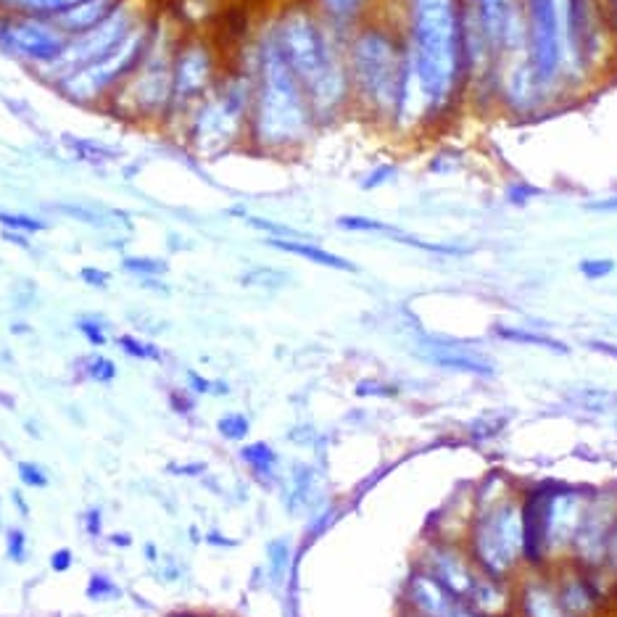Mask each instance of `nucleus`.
Returning <instances> with one entry per match:
<instances>
[{
  "mask_svg": "<svg viewBox=\"0 0 617 617\" xmlns=\"http://www.w3.org/2000/svg\"><path fill=\"white\" fill-rule=\"evenodd\" d=\"M251 119V77L240 61L227 64L219 82L204 101L190 111L177 143L201 159H217L238 148H248Z\"/></svg>",
  "mask_w": 617,
  "mask_h": 617,
  "instance_id": "nucleus-6",
  "label": "nucleus"
},
{
  "mask_svg": "<svg viewBox=\"0 0 617 617\" xmlns=\"http://www.w3.org/2000/svg\"><path fill=\"white\" fill-rule=\"evenodd\" d=\"M407 61L430 127L451 119L467 103L465 3L462 0H399L396 14Z\"/></svg>",
  "mask_w": 617,
  "mask_h": 617,
  "instance_id": "nucleus-2",
  "label": "nucleus"
},
{
  "mask_svg": "<svg viewBox=\"0 0 617 617\" xmlns=\"http://www.w3.org/2000/svg\"><path fill=\"white\" fill-rule=\"evenodd\" d=\"M114 544H119V546H130V536H117V538H114Z\"/></svg>",
  "mask_w": 617,
  "mask_h": 617,
  "instance_id": "nucleus-61",
  "label": "nucleus"
},
{
  "mask_svg": "<svg viewBox=\"0 0 617 617\" xmlns=\"http://www.w3.org/2000/svg\"><path fill=\"white\" fill-rule=\"evenodd\" d=\"M520 610L523 617H570L559 602L557 588L544 581H528L520 591Z\"/></svg>",
  "mask_w": 617,
  "mask_h": 617,
  "instance_id": "nucleus-25",
  "label": "nucleus"
},
{
  "mask_svg": "<svg viewBox=\"0 0 617 617\" xmlns=\"http://www.w3.org/2000/svg\"><path fill=\"white\" fill-rule=\"evenodd\" d=\"M312 8L320 14L322 22L338 37L351 35L364 22L380 14V0H309Z\"/></svg>",
  "mask_w": 617,
  "mask_h": 617,
  "instance_id": "nucleus-20",
  "label": "nucleus"
},
{
  "mask_svg": "<svg viewBox=\"0 0 617 617\" xmlns=\"http://www.w3.org/2000/svg\"><path fill=\"white\" fill-rule=\"evenodd\" d=\"M354 117L388 132L407 72V48L393 14L372 16L346 37Z\"/></svg>",
  "mask_w": 617,
  "mask_h": 617,
  "instance_id": "nucleus-4",
  "label": "nucleus"
},
{
  "mask_svg": "<svg viewBox=\"0 0 617 617\" xmlns=\"http://www.w3.org/2000/svg\"><path fill=\"white\" fill-rule=\"evenodd\" d=\"M153 11H156V8H151L148 0H124L122 6H119L106 22L98 24L95 30L85 32V35L69 37V45H66V51L61 53V59L56 61L48 72L40 74L37 82H43L45 88H53L66 74L77 72L82 66L109 56L114 48H119V45L127 40V35H130L138 24L146 22Z\"/></svg>",
  "mask_w": 617,
  "mask_h": 617,
  "instance_id": "nucleus-12",
  "label": "nucleus"
},
{
  "mask_svg": "<svg viewBox=\"0 0 617 617\" xmlns=\"http://www.w3.org/2000/svg\"><path fill=\"white\" fill-rule=\"evenodd\" d=\"M422 570H428L457 602L459 599H467L472 583L478 578V573L472 570L470 562H467L457 549H451V546L446 544L430 546L428 552H425V567H422Z\"/></svg>",
  "mask_w": 617,
  "mask_h": 617,
  "instance_id": "nucleus-18",
  "label": "nucleus"
},
{
  "mask_svg": "<svg viewBox=\"0 0 617 617\" xmlns=\"http://www.w3.org/2000/svg\"><path fill=\"white\" fill-rule=\"evenodd\" d=\"M0 225H3V230H14L22 235H37L48 227L43 219L24 214V211H0Z\"/></svg>",
  "mask_w": 617,
  "mask_h": 617,
  "instance_id": "nucleus-36",
  "label": "nucleus"
},
{
  "mask_svg": "<svg viewBox=\"0 0 617 617\" xmlns=\"http://www.w3.org/2000/svg\"><path fill=\"white\" fill-rule=\"evenodd\" d=\"M248 225L256 227L259 233H267L269 238H304L301 233H296L293 227L280 225V222H272V219H262V217H248Z\"/></svg>",
  "mask_w": 617,
  "mask_h": 617,
  "instance_id": "nucleus-43",
  "label": "nucleus"
},
{
  "mask_svg": "<svg viewBox=\"0 0 617 617\" xmlns=\"http://www.w3.org/2000/svg\"><path fill=\"white\" fill-rule=\"evenodd\" d=\"M422 356L441 370L475 375V378H494L496 375L494 359H488L483 351L470 349L459 341H425Z\"/></svg>",
  "mask_w": 617,
  "mask_h": 617,
  "instance_id": "nucleus-19",
  "label": "nucleus"
},
{
  "mask_svg": "<svg viewBox=\"0 0 617 617\" xmlns=\"http://www.w3.org/2000/svg\"><path fill=\"white\" fill-rule=\"evenodd\" d=\"M177 19L156 11L153 14L151 35L140 64L127 77L119 93L106 106V117L117 119L140 130H159L167 122L169 101H172V59L182 37Z\"/></svg>",
  "mask_w": 617,
  "mask_h": 617,
  "instance_id": "nucleus-5",
  "label": "nucleus"
},
{
  "mask_svg": "<svg viewBox=\"0 0 617 617\" xmlns=\"http://www.w3.org/2000/svg\"><path fill=\"white\" fill-rule=\"evenodd\" d=\"M335 225L346 230V233H364V235H385V238H393L399 227L385 225L380 219L372 217H359V214H346V217H338Z\"/></svg>",
  "mask_w": 617,
  "mask_h": 617,
  "instance_id": "nucleus-32",
  "label": "nucleus"
},
{
  "mask_svg": "<svg viewBox=\"0 0 617 617\" xmlns=\"http://www.w3.org/2000/svg\"><path fill=\"white\" fill-rule=\"evenodd\" d=\"M80 280L85 285H90V288H106L111 280L109 272H103V269L98 267H82L80 269Z\"/></svg>",
  "mask_w": 617,
  "mask_h": 617,
  "instance_id": "nucleus-50",
  "label": "nucleus"
},
{
  "mask_svg": "<svg viewBox=\"0 0 617 617\" xmlns=\"http://www.w3.org/2000/svg\"><path fill=\"white\" fill-rule=\"evenodd\" d=\"M69 567H72V552H69V549H59V552H53V557H51L53 573H66Z\"/></svg>",
  "mask_w": 617,
  "mask_h": 617,
  "instance_id": "nucleus-52",
  "label": "nucleus"
},
{
  "mask_svg": "<svg viewBox=\"0 0 617 617\" xmlns=\"http://www.w3.org/2000/svg\"><path fill=\"white\" fill-rule=\"evenodd\" d=\"M578 272H581L586 280H604L615 272V262L612 259H583L578 264Z\"/></svg>",
  "mask_w": 617,
  "mask_h": 617,
  "instance_id": "nucleus-44",
  "label": "nucleus"
},
{
  "mask_svg": "<svg viewBox=\"0 0 617 617\" xmlns=\"http://www.w3.org/2000/svg\"><path fill=\"white\" fill-rule=\"evenodd\" d=\"M525 56L554 98H565V27L562 0H523Z\"/></svg>",
  "mask_w": 617,
  "mask_h": 617,
  "instance_id": "nucleus-11",
  "label": "nucleus"
},
{
  "mask_svg": "<svg viewBox=\"0 0 617 617\" xmlns=\"http://www.w3.org/2000/svg\"><path fill=\"white\" fill-rule=\"evenodd\" d=\"M16 470H19V478H22L24 486H30V488L48 486V475H45V472L40 470L37 465H32V462H19V465H16Z\"/></svg>",
  "mask_w": 617,
  "mask_h": 617,
  "instance_id": "nucleus-47",
  "label": "nucleus"
},
{
  "mask_svg": "<svg viewBox=\"0 0 617 617\" xmlns=\"http://www.w3.org/2000/svg\"><path fill=\"white\" fill-rule=\"evenodd\" d=\"M153 14H156V11H153ZM153 14L148 16L146 22L138 24V27L127 35V40H124L119 48H114L109 56H103V59L82 66L77 72L61 77L51 88L53 93L59 95L61 101L77 106V109L106 111L111 98L119 93V88H122L127 77L135 72V66L140 64V56L146 51L148 35H151Z\"/></svg>",
  "mask_w": 617,
  "mask_h": 617,
  "instance_id": "nucleus-8",
  "label": "nucleus"
},
{
  "mask_svg": "<svg viewBox=\"0 0 617 617\" xmlns=\"http://www.w3.org/2000/svg\"><path fill=\"white\" fill-rule=\"evenodd\" d=\"M586 346L591 351H596V354H604V356H610V359H617V343H610V341H588Z\"/></svg>",
  "mask_w": 617,
  "mask_h": 617,
  "instance_id": "nucleus-54",
  "label": "nucleus"
},
{
  "mask_svg": "<svg viewBox=\"0 0 617 617\" xmlns=\"http://www.w3.org/2000/svg\"><path fill=\"white\" fill-rule=\"evenodd\" d=\"M267 19L285 61L309 98L320 130L351 117L354 93L346 40L322 22L309 0H283Z\"/></svg>",
  "mask_w": 617,
  "mask_h": 617,
  "instance_id": "nucleus-3",
  "label": "nucleus"
},
{
  "mask_svg": "<svg viewBox=\"0 0 617 617\" xmlns=\"http://www.w3.org/2000/svg\"><path fill=\"white\" fill-rule=\"evenodd\" d=\"M267 246L283 251V254L298 256V259H306V262L320 264V267L335 269V272H356V264L343 259V256L327 251V248L317 246V243H309L304 238H267Z\"/></svg>",
  "mask_w": 617,
  "mask_h": 617,
  "instance_id": "nucleus-23",
  "label": "nucleus"
},
{
  "mask_svg": "<svg viewBox=\"0 0 617 617\" xmlns=\"http://www.w3.org/2000/svg\"><path fill=\"white\" fill-rule=\"evenodd\" d=\"M607 11L602 0H562L565 27V90L575 95L594 82L607 48Z\"/></svg>",
  "mask_w": 617,
  "mask_h": 617,
  "instance_id": "nucleus-10",
  "label": "nucleus"
},
{
  "mask_svg": "<svg viewBox=\"0 0 617 617\" xmlns=\"http://www.w3.org/2000/svg\"><path fill=\"white\" fill-rule=\"evenodd\" d=\"M288 565H291V544L285 538H277L269 544V581H283Z\"/></svg>",
  "mask_w": 617,
  "mask_h": 617,
  "instance_id": "nucleus-38",
  "label": "nucleus"
},
{
  "mask_svg": "<svg viewBox=\"0 0 617 617\" xmlns=\"http://www.w3.org/2000/svg\"><path fill=\"white\" fill-rule=\"evenodd\" d=\"M77 330L88 338L90 346H106L109 343V325L98 317H80Z\"/></svg>",
  "mask_w": 617,
  "mask_h": 617,
  "instance_id": "nucleus-41",
  "label": "nucleus"
},
{
  "mask_svg": "<svg viewBox=\"0 0 617 617\" xmlns=\"http://www.w3.org/2000/svg\"><path fill=\"white\" fill-rule=\"evenodd\" d=\"M225 69V51L214 37L206 32H182L172 59V101L167 122L161 127L164 135L177 140L190 111L211 93Z\"/></svg>",
  "mask_w": 617,
  "mask_h": 617,
  "instance_id": "nucleus-7",
  "label": "nucleus"
},
{
  "mask_svg": "<svg viewBox=\"0 0 617 617\" xmlns=\"http://www.w3.org/2000/svg\"><path fill=\"white\" fill-rule=\"evenodd\" d=\"M122 3L124 0H85L80 6L69 8L61 16H56V22H59V27L69 37L85 35V32L95 30L98 24L106 22Z\"/></svg>",
  "mask_w": 617,
  "mask_h": 617,
  "instance_id": "nucleus-22",
  "label": "nucleus"
},
{
  "mask_svg": "<svg viewBox=\"0 0 617 617\" xmlns=\"http://www.w3.org/2000/svg\"><path fill=\"white\" fill-rule=\"evenodd\" d=\"M217 430L219 436L227 438V441H243V438L248 436V430H251V422H248L246 414L230 412L225 414V417H219Z\"/></svg>",
  "mask_w": 617,
  "mask_h": 617,
  "instance_id": "nucleus-40",
  "label": "nucleus"
},
{
  "mask_svg": "<svg viewBox=\"0 0 617 617\" xmlns=\"http://www.w3.org/2000/svg\"><path fill=\"white\" fill-rule=\"evenodd\" d=\"M61 146H64V151L69 153L74 161H82V164H88V167H111V164L122 161L124 156V153L111 146V143H103V140L95 138H80V135H64Z\"/></svg>",
  "mask_w": 617,
  "mask_h": 617,
  "instance_id": "nucleus-24",
  "label": "nucleus"
},
{
  "mask_svg": "<svg viewBox=\"0 0 617 617\" xmlns=\"http://www.w3.org/2000/svg\"><path fill=\"white\" fill-rule=\"evenodd\" d=\"M588 211H599V214H615L617 211V196H607V198H599V201H591V204H586Z\"/></svg>",
  "mask_w": 617,
  "mask_h": 617,
  "instance_id": "nucleus-53",
  "label": "nucleus"
},
{
  "mask_svg": "<svg viewBox=\"0 0 617 617\" xmlns=\"http://www.w3.org/2000/svg\"><path fill=\"white\" fill-rule=\"evenodd\" d=\"M407 599L422 617H446L457 607V599L428 570H412L407 578Z\"/></svg>",
  "mask_w": 617,
  "mask_h": 617,
  "instance_id": "nucleus-21",
  "label": "nucleus"
},
{
  "mask_svg": "<svg viewBox=\"0 0 617 617\" xmlns=\"http://www.w3.org/2000/svg\"><path fill=\"white\" fill-rule=\"evenodd\" d=\"M243 459L254 467L256 475H272V472H275L277 454L267 443H251V446H246V449H243Z\"/></svg>",
  "mask_w": 617,
  "mask_h": 617,
  "instance_id": "nucleus-37",
  "label": "nucleus"
},
{
  "mask_svg": "<svg viewBox=\"0 0 617 617\" xmlns=\"http://www.w3.org/2000/svg\"><path fill=\"white\" fill-rule=\"evenodd\" d=\"M240 64L251 77L248 148L267 159H293L312 146L320 124L301 82L285 61L277 37L264 19L246 40Z\"/></svg>",
  "mask_w": 617,
  "mask_h": 617,
  "instance_id": "nucleus-1",
  "label": "nucleus"
},
{
  "mask_svg": "<svg viewBox=\"0 0 617 617\" xmlns=\"http://www.w3.org/2000/svg\"><path fill=\"white\" fill-rule=\"evenodd\" d=\"M554 98L546 85L538 80V74L533 72L528 56H512L501 66L499 80V106L507 111L509 117L515 119H536L538 114H544L554 106Z\"/></svg>",
  "mask_w": 617,
  "mask_h": 617,
  "instance_id": "nucleus-15",
  "label": "nucleus"
},
{
  "mask_svg": "<svg viewBox=\"0 0 617 617\" xmlns=\"http://www.w3.org/2000/svg\"><path fill=\"white\" fill-rule=\"evenodd\" d=\"M588 496L578 488L567 486H552L546 491V512H544V528H546V549L549 554L562 552L573 544L575 530L581 525L583 515H586Z\"/></svg>",
  "mask_w": 617,
  "mask_h": 617,
  "instance_id": "nucleus-16",
  "label": "nucleus"
},
{
  "mask_svg": "<svg viewBox=\"0 0 617 617\" xmlns=\"http://www.w3.org/2000/svg\"><path fill=\"white\" fill-rule=\"evenodd\" d=\"M117 346L122 349V354H127L130 359H138V362H161V359H164V354H161L156 343L143 341L138 335H119Z\"/></svg>",
  "mask_w": 617,
  "mask_h": 617,
  "instance_id": "nucleus-35",
  "label": "nucleus"
},
{
  "mask_svg": "<svg viewBox=\"0 0 617 617\" xmlns=\"http://www.w3.org/2000/svg\"><path fill=\"white\" fill-rule=\"evenodd\" d=\"M604 11H607V19L617 27V0H604Z\"/></svg>",
  "mask_w": 617,
  "mask_h": 617,
  "instance_id": "nucleus-59",
  "label": "nucleus"
},
{
  "mask_svg": "<svg viewBox=\"0 0 617 617\" xmlns=\"http://www.w3.org/2000/svg\"><path fill=\"white\" fill-rule=\"evenodd\" d=\"M523 512L520 504L499 499H478V512L470 528V554L480 573L504 581L523 559Z\"/></svg>",
  "mask_w": 617,
  "mask_h": 617,
  "instance_id": "nucleus-9",
  "label": "nucleus"
},
{
  "mask_svg": "<svg viewBox=\"0 0 617 617\" xmlns=\"http://www.w3.org/2000/svg\"><path fill=\"white\" fill-rule=\"evenodd\" d=\"M607 559H610L612 565L617 567V520H615V525H612V533H610V546H607Z\"/></svg>",
  "mask_w": 617,
  "mask_h": 617,
  "instance_id": "nucleus-56",
  "label": "nucleus"
},
{
  "mask_svg": "<svg viewBox=\"0 0 617 617\" xmlns=\"http://www.w3.org/2000/svg\"><path fill=\"white\" fill-rule=\"evenodd\" d=\"M288 283V275L280 269H251L243 275V285H256V288H280Z\"/></svg>",
  "mask_w": 617,
  "mask_h": 617,
  "instance_id": "nucleus-42",
  "label": "nucleus"
},
{
  "mask_svg": "<svg viewBox=\"0 0 617 617\" xmlns=\"http://www.w3.org/2000/svg\"><path fill=\"white\" fill-rule=\"evenodd\" d=\"M501 61L525 53L523 0H462Z\"/></svg>",
  "mask_w": 617,
  "mask_h": 617,
  "instance_id": "nucleus-14",
  "label": "nucleus"
},
{
  "mask_svg": "<svg viewBox=\"0 0 617 617\" xmlns=\"http://www.w3.org/2000/svg\"><path fill=\"white\" fill-rule=\"evenodd\" d=\"M391 240L404 243V246L417 248V251H425V254H436V256H467L470 254V248L451 246V243H436V240H422V238H417V235L404 233V230H396V235H393Z\"/></svg>",
  "mask_w": 617,
  "mask_h": 617,
  "instance_id": "nucleus-33",
  "label": "nucleus"
},
{
  "mask_svg": "<svg viewBox=\"0 0 617 617\" xmlns=\"http://www.w3.org/2000/svg\"><path fill=\"white\" fill-rule=\"evenodd\" d=\"M122 269L127 275H135L140 280H156L167 275V262H161L156 256H124Z\"/></svg>",
  "mask_w": 617,
  "mask_h": 617,
  "instance_id": "nucleus-34",
  "label": "nucleus"
},
{
  "mask_svg": "<svg viewBox=\"0 0 617 617\" xmlns=\"http://www.w3.org/2000/svg\"><path fill=\"white\" fill-rule=\"evenodd\" d=\"M567 401L583 412L607 414L617 407V393L607 391V388H594V385H581V388L567 391Z\"/></svg>",
  "mask_w": 617,
  "mask_h": 617,
  "instance_id": "nucleus-30",
  "label": "nucleus"
},
{
  "mask_svg": "<svg viewBox=\"0 0 617 617\" xmlns=\"http://www.w3.org/2000/svg\"><path fill=\"white\" fill-rule=\"evenodd\" d=\"M3 238H6L8 243H16V246L30 248V240H27V235H22V233H14V230H3Z\"/></svg>",
  "mask_w": 617,
  "mask_h": 617,
  "instance_id": "nucleus-57",
  "label": "nucleus"
},
{
  "mask_svg": "<svg viewBox=\"0 0 617 617\" xmlns=\"http://www.w3.org/2000/svg\"><path fill=\"white\" fill-rule=\"evenodd\" d=\"M82 370H85V375H88L90 380H95V383H114V378H117V364L111 362L109 356H101V354H93L88 356L85 362H82Z\"/></svg>",
  "mask_w": 617,
  "mask_h": 617,
  "instance_id": "nucleus-39",
  "label": "nucleus"
},
{
  "mask_svg": "<svg viewBox=\"0 0 617 617\" xmlns=\"http://www.w3.org/2000/svg\"><path fill=\"white\" fill-rule=\"evenodd\" d=\"M6 546H8V557L14 559V562H24V559H27V536H24V530L19 528L8 530Z\"/></svg>",
  "mask_w": 617,
  "mask_h": 617,
  "instance_id": "nucleus-48",
  "label": "nucleus"
},
{
  "mask_svg": "<svg viewBox=\"0 0 617 617\" xmlns=\"http://www.w3.org/2000/svg\"><path fill=\"white\" fill-rule=\"evenodd\" d=\"M61 214H66V217L77 219V222H85V225H93V227H106V219H103L101 211H93V209H85V206H72V204H64L59 206Z\"/></svg>",
  "mask_w": 617,
  "mask_h": 617,
  "instance_id": "nucleus-45",
  "label": "nucleus"
},
{
  "mask_svg": "<svg viewBox=\"0 0 617 617\" xmlns=\"http://www.w3.org/2000/svg\"><path fill=\"white\" fill-rule=\"evenodd\" d=\"M85 0H0V11H14V14H35L56 19L69 8L80 6Z\"/></svg>",
  "mask_w": 617,
  "mask_h": 617,
  "instance_id": "nucleus-31",
  "label": "nucleus"
},
{
  "mask_svg": "<svg viewBox=\"0 0 617 617\" xmlns=\"http://www.w3.org/2000/svg\"><path fill=\"white\" fill-rule=\"evenodd\" d=\"M467 602L475 607V612L480 615H501V612L509 607V596L501 586V581L496 578H488V575L480 573L472 583L470 594H467Z\"/></svg>",
  "mask_w": 617,
  "mask_h": 617,
  "instance_id": "nucleus-26",
  "label": "nucleus"
},
{
  "mask_svg": "<svg viewBox=\"0 0 617 617\" xmlns=\"http://www.w3.org/2000/svg\"><path fill=\"white\" fill-rule=\"evenodd\" d=\"M317 494V475L312 467L296 465L291 472V483H288V494H285V504L291 512L309 507Z\"/></svg>",
  "mask_w": 617,
  "mask_h": 617,
  "instance_id": "nucleus-29",
  "label": "nucleus"
},
{
  "mask_svg": "<svg viewBox=\"0 0 617 617\" xmlns=\"http://www.w3.org/2000/svg\"><path fill=\"white\" fill-rule=\"evenodd\" d=\"M393 393H396V388H385V383L364 380V383L356 385V396H393Z\"/></svg>",
  "mask_w": 617,
  "mask_h": 617,
  "instance_id": "nucleus-51",
  "label": "nucleus"
},
{
  "mask_svg": "<svg viewBox=\"0 0 617 617\" xmlns=\"http://www.w3.org/2000/svg\"><path fill=\"white\" fill-rule=\"evenodd\" d=\"M188 380L193 383L190 388H193V391H198V393L217 391V388H214V383H211V380H206V378H201L198 372H188Z\"/></svg>",
  "mask_w": 617,
  "mask_h": 617,
  "instance_id": "nucleus-55",
  "label": "nucleus"
},
{
  "mask_svg": "<svg viewBox=\"0 0 617 617\" xmlns=\"http://www.w3.org/2000/svg\"><path fill=\"white\" fill-rule=\"evenodd\" d=\"M557 594L559 602H562V607H565L570 617H583L594 607V594H591V588H588V583L583 581L581 575H567L562 586L557 588Z\"/></svg>",
  "mask_w": 617,
  "mask_h": 617,
  "instance_id": "nucleus-28",
  "label": "nucleus"
},
{
  "mask_svg": "<svg viewBox=\"0 0 617 617\" xmlns=\"http://www.w3.org/2000/svg\"><path fill=\"white\" fill-rule=\"evenodd\" d=\"M88 596L90 599H117L119 596V588L111 583V578H106V575H93L90 578V586H88Z\"/></svg>",
  "mask_w": 617,
  "mask_h": 617,
  "instance_id": "nucleus-46",
  "label": "nucleus"
},
{
  "mask_svg": "<svg viewBox=\"0 0 617 617\" xmlns=\"http://www.w3.org/2000/svg\"><path fill=\"white\" fill-rule=\"evenodd\" d=\"M66 45L69 35L56 19L0 11V53L24 66L35 80L61 59Z\"/></svg>",
  "mask_w": 617,
  "mask_h": 617,
  "instance_id": "nucleus-13",
  "label": "nucleus"
},
{
  "mask_svg": "<svg viewBox=\"0 0 617 617\" xmlns=\"http://www.w3.org/2000/svg\"><path fill=\"white\" fill-rule=\"evenodd\" d=\"M393 175H396V167L393 164H380V167H375L370 172V175L362 180V188L364 190H375V188H383L385 182H391Z\"/></svg>",
  "mask_w": 617,
  "mask_h": 617,
  "instance_id": "nucleus-49",
  "label": "nucleus"
},
{
  "mask_svg": "<svg viewBox=\"0 0 617 617\" xmlns=\"http://www.w3.org/2000/svg\"><path fill=\"white\" fill-rule=\"evenodd\" d=\"M496 338L507 343H517V346H536V349L552 351V354H570V346L562 343L554 335L538 333V330H528V327H512V325H496Z\"/></svg>",
  "mask_w": 617,
  "mask_h": 617,
  "instance_id": "nucleus-27",
  "label": "nucleus"
},
{
  "mask_svg": "<svg viewBox=\"0 0 617 617\" xmlns=\"http://www.w3.org/2000/svg\"><path fill=\"white\" fill-rule=\"evenodd\" d=\"M446 617H480V615H478V612L465 610V607H454V610H451Z\"/></svg>",
  "mask_w": 617,
  "mask_h": 617,
  "instance_id": "nucleus-60",
  "label": "nucleus"
},
{
  "mask_svg": "<svg viewBox=\"0 0 617 617\" xmlns=\"http://www.w3.org/2000/svg\"><path fill=\"white\" fill-rule=\"evenodd\" d=\"M88 528H90V533H93V536H98V533H101V512H98V509H93V512L88 515Z\"/></svg>",
  "mask_w": 617,
  "mask_h": 617,
  "instance_id": "nucleus-58",
  "label": "nucleus"
},
{
  "mask_svg": "<svg viewBox=\"0 0 617 617\" xmlns=\"http://www.w3.org/2000/svg\"><path fill=\"white\" fill-rule=\"evenodd\" d=\"M617 520V504L612 496H594L588 501L586 515L575 530V538L570 549L575 559L583 565L594 567L607 559V546H610L612 525Z\"/></svg>",
  "mask_w": 617,
  "mask_h": 617,
  "instance_id": "nucleus-17",
  "label": "nucleus"
}]
</instances>
